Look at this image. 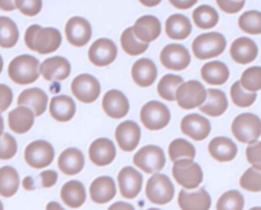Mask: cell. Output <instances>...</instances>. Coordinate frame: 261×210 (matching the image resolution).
<instances>
[{
  "label": "cell",
  "instance_id": "obj_1",
  "mask_svg": "<svg viewBox=\"0 0 261 210\" xmlns=\"http://www.w3.org/2000/svg\"><path fill=\"white\" fill-rule=\"evenodd\" d=\"M24 41L30 50L39 55H49L61 47L63 36L57 28L31 25L25 32Z\"/></svg>",
  "mask_w": 261,
  "mask_h": 210
},
{
  "label": "cell",
  "instance_id": "obj_2",
  "mask_svg": "<svg viewBox=\"0 0 261 210\" xmlns=\"http://www.w3.org/2000/svg\"><path fill=\"white\" fill-rule=\"evenodd\" d=\"M9 77L18 85H30L40 76V62L31 55L16 57L9 65Z\"/></svg>",
  "mask_w": 261,
  "mask_h": 210
},
{
  "label": "cell",
  "instance_id": "obj_3",
  "mask_svg": "<svg viewBox=\"0 0 261 210\" xmlns=\"http://www.w3.org/2000/svg\"><path fill=\"white\" fill-rule=\"evenodd\" d=\"M226 47L225 37L218 32L204 33L195 38L192 44L194 56L201 60H209L220 56Z\"/></svg>",
  "mask_w": 261,
  "mask_h": 210
},
{
  "label": "cell",
  "instance_id": "obj_4",
  "mask_svg": "<svg viewBox=\"0 0 261 210\" xmlns=\"http://www.w3.org/2000/svg\"><path fill=\"white\" fill-rule=\"evenodd\" d=\"M231 133L240 143L251 145L261 136V119L253 113H242L233 119Z\"/></svg>",
  "mask_w": 261,
  "mask_h": 210
},
{
  "label": "cell",
  "instance_id": "obj_5",
  "mask_svg": "<svg viewBox=\"0 0 261 210\" xmlns=\"http://www.w3.org/2000/svg\"><path fill=\"white\" fill-rule=\"evenodd\" d=\"M172 174L175 181L186 190H195L203 181V170L194 159H179L173 162Z\"/></svg>",
  "mask_w": 261,
  "mask_h": 210
},
{
  "label": "cell",
  "instance_id": "obj_6",
  "mask_svg": "<svg viewBox=\"0 0 261 210\" xmlns=\"http://www.w3.org/2000/svg\"><path fill=\"white\" fill-rule=\"evenodd\" d=\"M171 120V113L165 103L158 100H150L141 110V121L149 130H161Z\"/></svg>",
  "mask_w": 261,
  "mask_h": 210
},
{
  "label": "cell",
  "instance_id": "obj_7",
  "mask_svg": "<svg viewBox=\"0 0 261 210\" xmlns=\"http://www.w3.org/2000/svg\"><path fill=\"white\" fill-rule=\"evenodd\" d=\"M207 89L198 80H190L179 85L176 90L175 100L184 110H193L199 108L205 101Z\"/></svg>",
  "mask_w": 261,
  "mask_h": 210
},
{
  "label": "cell",
  "instance_id": "obj_8",
  "mask_svg": "<svg viewBox=\"0 0 261 210\" xmlns=\"http://www.w3.org/2000/svg\"><path fill=\"white\" fill-rule=\"evenodd\" d=\"M174 186L171 179L163 173H153L146 186L148 199L157 205H165L174 197Z\"/></svg>",
  "mask_w": 261,
  "mask_h": 210
},
{
  "label": "cell",
  "instance_id": "obj_9",
  "mask_svg": "<svg viewBox=\"0 0 261 210\" xmlns=\"http://www.w3.org/2000/svg\"><path fill=\"white\" fill-rule=\"evenodd\" d=\"M134 164L146 173L153 174L161 171L166 164L164 151L155 145H148L140 149L134 156Z\"/></svg>",
  "mask_w": 261,
  "mask_h": 210
},
{
  "label": "cell",
  "instance_id": "obj_10",
  "mask_svg": "<svg viewBox=\"0 0 261 210\" xmlns=\"http://www.w3.org/2000/svg\"><path fill=\"white\" fill-rule=\"evenodd\" d=\"M56 152L50 143L43 140H37L30 143L24 151L26 163L34 169H43L48 167L55 160Z\"/></svg>",
  "mask_w": 261,
  "mask_h": 210
},
{
  "label": "cell",
  "instance_id": "obj_11",
  "mask_svg": "<svg viewBox=\"0 0 261 210\" xmlns=\"http://www.w3.org/2000/svg\"><path fill=\"white\" fill-rule=\"evenodd\" d=\"M73 95L83 103L94 102L100 95L101 87L99 81L90 74H80L71 83Z\"/></svg>",
  "mask_w": 261,
  "mask_h": 210
},
{
  "label": "cell",
  "instance_id": "obj_12",
  "mask_svg": "<svg viewBox=\"0 0 261 210\" xmlns=\"http://www.w3.org/2000/svg\"><path fill=\"white\" fill-rule=\"evenodd\" d=\"M160 62L168 70L181 71L190 66L191 54L186 46L178 43H170L160 52Z\"/></svg>",
  "mask_w": 261,
  "mask_h": 210
},
{
  "label": "cell",
  "instance_id": "obj_13",
  "mask_svg": "<svg viewBox=\"0 0 261 210\" xmlns=\"http://www.w3.org/2000/svg\"><path fill=\"white\" fill-rule=\"evenodd\" d=\"M65 34L68 42L75 47L85 46L92 37L90 23L82 17H72L65 27Z\"/></svg>",
  "mask_w": 261,
  "mask_h": 210
},
{
  "label": "cell",
  "instance_id": "obj_14",
  "mask_svg": "<svg viewBox=\"0 0 261 210\" xmlns=\"http://www.w3.org/2000/svg\"><path fill=\"white\" fill-rule=\"evenodd\" d=\"M118 48L109 38L96 39L88 49V60L96 67H107L117 58Z\"/></svg>",
  "mask_w": 261,
  "mask_h": 210
},
{
  "label": "cell",
  "instance_id": "obj_15",
  "mask_svg": "<svg viewBox=\"0 0 261 210\" xmlns=\"http://www.w3.org/2000/svg\"><path fill=\"white\" fill-rule=\"evenodd\" d=\"M118 185L121 195L126 199H135L142 191L143 174L132 166L123 167L118 173Z\"/></svg>",
  "mask_w": 261,
  "mask_h": 210
},
{
  "label": "cell",
  "instance_id": "obj_16",
  "mask_svg": "<svg viewBox=\"0 0 261 210\" xmlns=\"http://www.w3.org/2000/svg\"><path fill=\"white\" fill-rule=\"evenodd\" d=\"M141 127L133 120H126L120 123L115 130L116 142L124 152L135 151L141 142Z\"/></svg>",
  "mask_w": 261,
  "mask_h": 210
},
{
  "label": "cell",
  "instance_id": "obj_17",
  "mask_svg": "<svg viewBox=\"0 0 261 210\" xmlns=\"http://www.w3.org/2000/svg\"><path fill=\"white\" fill-rule=\"evenodd\" d=\"M101 106L105 113L113 119L124 118L130 109L127 96L118 89H111L105 93Z\"/></svg>",
  "mask_w": 261,
  "mask_h": 210
},
{
  "label": "cell",
  "instance_id": "obj_18",
  "mask_svg": "<svg viewBox=\"0 0 261 210\" xmlns=\"http://www.w3.org/2000/svg\"><path fill=\"white\" fill-rule=\"evenodd\" d=\"M117 151L115 144L107 138L96 139L91 143L88 149L90 161L98 167L110 165L116 158Z\"/></svg>",
  "mask_w": 261,
  "mask_h": 210
},
{
  "label": "cell",
  "instance_id": "obj_19",
  "mask_svg": "<svg viewBox=\"0 0 261 210\" xmlns=\"http://www.w3.org/2000/svg\"><path fill=\"white\" fill-rule=\"evenodd\" d=\"M180 129L184 135L196 142L206 140L211 133L210 121L199 114H190L182 118Z\"/></svg>",
  "mask_w": 261,
  "mask_h": 210
},
{
  "label": "cell",
  "instance_id": "obj_20",
  "mask_svg": "<svg viewBox=\"0 0 261 210\" xmlns=\"http://www.w3.org/2000/svg\"><path fill=\"white\" fill-rule=\"evenodd\" d=\"M40 74L47 81H63L71 74V64L64 57H51L40 64Z\"/></svg>",
  "mask_w": 261,
  "mask_h": 210
},
{
  "label": "cell",
  "instance_id": "obj_21",
  "mask_svg": "<svg viewBox=\"0 0 261 210\" xmlns=\"http://www.w3.org/2000/svg\"><path fill=\"white\" fill-rule=\"evenodd\" d=\"M19 106L30 108L36 117L43 115L48 107V95L39 87H32L23 90L18 96Z\"/></svg>",
  "mask_w": 261,
  "mask_h": 210
},
{
  "label": "cell",
  "instance_id": "obj_22",
  "mask_svg": "<svg viewBox=\"0 0 261 210\" xmlns=\"http://www.w3.org/2000/svg\"><path fill=\"white\" fill-rule=\"evenodd\" d=\"M133 30L139 40L150 43L160 37L162 26L158 18L148 15L139 18L136 21Z\"/></svg>",
  "mask_w": 261,
  "mask_h": 210
},
{
  "label": "cell",
  "instance_id": "obj_23",
  "mask_svg": "<svg viewBox=\"0 0 261 210\" xmlns=\"http://www.w3.org/2000/svg\"><path fill=\"white\" fill-rule=\"evenodd\" d=\"M76 102L66 94L56 95L49 102V114L58 122H69L76 114Z\"/></svg>",
  "mask_w": 261,
  "mask_h": 210
},
{
  "label": "cell",
  "instance_id": "obj_24",
  "mask_svg": "<svg viewBox=\"0 0 261 210\" xmlns=\"http://www.w3.org/2000/svg\"><path fill=\"white\" fill-rule=\"evenodd\" d=\"M35 117L34 112L30 108L18 106L9 113V127L17 135H25L34 126Z\"/></svg>",
  "mask_w": 261,
  "mask_h": 210
},
{
  "label": "cell",
  "instance_id": "obj_25",
  "mask_svg": "<svg viewBox=\"0 0 261 210\" xmlns=\"http://www.w3.org/2000/svg\"><path fill=\"white\" fill-rule=\"evenodd\" d=\"M85 166V157L81 150L77 148H68L64 150L58 158V167L68 175H76L80 173Z\"/></svg>",
  "mask_w": 261,
  "mask_h": 210
},
{
  "label": "cell",
  "instance_id": "obj_26",
  "mask_svg": "<svg viewBox=\"0 0 261 210\" xmlns=\"http://www.w3.org/2000/svg\"><path fill=\"white\" fill-rule=\"evenodd\" d=\"M211 204V196L205 189L195 192L181 190L178 194V205L181 210H209Z\"/></svg>",
  "mask_w": 261,
  "mask_h": 210
},
{
  "label": "cell",
  "instance_id": "obj_27",
  "mask_svg": "<svg viewBox=\"0 0 261 210\" xmlns=\"http://www.w3.org/2000/svg\"><path fill=\"white\" fill-rule=\"evenodd\" d=\"M91 200L96 204H106L113 200L117 194L115 180L108 175L96 177L89 187Z\"/></svg>",
  "mask_w": 261,
  "mask_h": 210
},
{
  "label": "cell",
  "instance_id": "obj_28",
  "mask_svg": "<svg viewBox=\"0 0 261 210\" xmlns=\"http://www.w3.org/2000/svg\"><path fill=\"white\" fill-rule=\"evenodd\" d=\"M231 59L241 65H247L256 60L258 56V46L254 40L249 37L237 38L230 45Z\"/></svg>",
  "mask_w": 261,
  "mask_h": 210
},
{
  "label": "cell",
  "instance_id": "obj_29",
  "mask_svg": "<svg viewBox=\"0 0 261 210\" xmlns=\"http://www.w3.org/2000/svg\"><path fill=\"white\" fill-rule=\"evenodd\" d=\"M228 108V100L225 93L217 88L207 90L205 101L199 107L200 111L209 117H219Z\"/></svg>",
  "mask_w": 261,
  "mask_h": 210
},
{
  "label": "cell",
  "instance_id": "obj_30",
  "mask_svg": "<svg viewBox=\"0 0 261 210\" xmlns=\"http://www.w3.org/2000/svg\"><path fill=\"white\" fill-rule=\"evenodd\" d=\"M132 76L137 85L149 87L155 83L158 76V69L152 60L147 58L140 59L133 66Z\"/></svg>",
  "mask_w": 261,
  "mask_h": 210
},
{
  "label": "cell",
  "instance_id": "obj_31",
  "mask_svg": "<svg viewBox=\"0 0 261 210\" xmlns=\"http://www.w3.org/2000/svg\"><path fill=\"white\" fill-rule=\"evenodd\" d=\"M208 151L216 161L230 162L238 154V147L229 138L217 137L209 143Z\"/></svg>",
  "mask_w": 261,
  "mask_h": 210
},
{
  "label": "cell",
  "instance_id": "obj_32",
  "mask_svg": "<svg viewBox=\"0 0 261 210\" xmlns=\"http://www.w3.org/2000/svg\"><path fill=\"white\" fill-rule=\"evenodd\" d=\"M61 199L70 208H80L86 201L84 185L76 179L67 181L61 189Z\"/></svg>",
  "mask_w": 261,
  "mask_h": 210
},
{
  "label": "cell",
  "instance_id": "obj_33",
  "mask_svg": "<svg viewBox=\"0 0 261 210\" xmlns=\"http://www.w3.org/2000/svg\"><path fill=\"white\" fill-rule=\"evenodd\" d=\"M192 23L188 17L181 14L170 16L165 22V31L169 38L174 40H184L192 33Z\"/></svg>",
  "mask_w": 261,
  "mask_h": 210
},
{
  "label": "cell",
  "instance_id": "obj_34",
  "mask_svg": "<svg viewBox=\"0 0 261 210\" xmlns=\"http://www.w3.org/2000/svg\"><path fill=\"white\" fill-rule=\"evenodd\" d=\"M201 77L209 85H222L229 78V70L223 62L211 61L202 67Z\"/></svg>",
  "mask_w": 261,
  "mask_h": 210
},
{
  "label": "cell",
  "instance_id": "obj_35",
  "mask_svg": "<svg viewBox=\"0 0 261 210\" xmlns=\"http://www.w3.org/2000/svg\"><path fill=\"white\" fill-rule=\"evenodd\" d=\"M20 175L13 166L0 167V196L11 198L15 196L20 188Z\"/></svg>",
  "mask_w": 261,
  "mask_h": 210
},
{
  "label": "cell",
  "instance_id": "obj_36",
  "mask_svg": "<svg viewBox=\"0 0 261 210\" xmlns=\"http://www.w3.org/2000/svg\"><path fill=\"white\" fill-rule=\"evenodd\" d=\"M20 39L18 25L9 17L0 16V47L13 48Z\"/></svg>",
  "mask_w": 261,
  "mask_h": 210
},
{
  "label": "cell",
  "instance_id": "obj_37",
  "mask_svg": "<svg viewBox=\"0 0 261 210\" xmlns=\"http://www.w3.org/2000/svg\"><path fill=\"white\" fill-rule=\"evenodd\" d=\"M193 21L195 25L203 30L214 28L219 22V15L217 11L210 6L198 7L193 12Z\"/></svg>",
  "mask_w": 261,
  "mask_h": 210
},
{
  "label": "cell",
  "instance_id": "obj_38",
  "mask_svg": "<svg viewBox=\"0 0 261 210\" xmlns=\"http://www.w3.org/2000/svg\"><path fill=\"white\" fill-rule=\"evenodd\" d=\"M123 50L129 56H140L148 50L149 43L139 40L133 30V27L125 29L120 38Z\"/></svg>",
  "mask_w": 261,
  "mask_h": 210
},
{
  "label": "cell",
  "instance_id": "obj_39",
  "mask_svg": "<svg viewBox=\"0 0 261 210\" xmlns=\"http://www.w3.org/2000/svg\"><path fill=\"white\" fill-rule=\"evenodd\" d=\"M184 83V79L179 75L167 74L164 75L157 86L158 94L167 101H174L176 90L179 85Z\"/></svg>",
  "mask_w": 261,
  "mask_h": 210
},
{
  "label": "cell",
  "instance_id": "obj_40",
  "mask_svg": "<svg viewBox=\"0 0 261 210\" xmlns=\"http://www.w3.org/2000/svg\"><path fill=\"white\" fill-rule=\"evenodd\" d=\"M168 154L173 162L179 159H194L196 157V148L185 139H176L170 143Z\"/></svg>",
  "mask_w": 261,
  "mask_h": 210
},
{
  "label": "cell",
  "instance_id": "obj_41",
  "mask_svg": "<svg viewBox=\"0 0 261 210\" xmlns=\"http://www.w3.org/2000/svg\"><path fill=\"white\" fill-rule=\"evenodd\" d=\"M242 31L250 35L261 34V12L249 11L245 12L238 21Z\"/></svg>",
  "mask_w": 261,
  "mask_h": 210
},
{
  "label": "cell",
  "instance_id": "obj_42",
  "mask_svg": "<svg viewBox=\"0 0 261 210\" xmlns=\"http://www.w3.org/2000/svg\"><path fill=\"white\" fill-rule=\"evenodd\" d=\"M244 206V196L237 190H230L220 196L216 204V210H243Z\"/></svg>",
  "mask_w": 261,
  "mask_h": 210
},
{
  "label": "cell",
  "instance_id": "obj_43",
  "mask_svg": "<svg viewBox=\"0 0 261 210\" xmlns=\"http://www.w3.org/2000/svg\"><path fill=\"white\" fill-rule=\"evenodd\" d=\"M230 97L236 106L240 108H248L255 102L257 93L245 90L240 81H236L230 87Z\"/></svg>",
  "mask_w": 261,
  "mask_h": 210
},
{
  "label": "cell",
  "instance_id": "obj_44",
  "mask_svg": "<svg viewBox=\"0 0 261 210\" xmlns=\"http://www.w3.org/2000/svg\"><path fill=\"white\" fill-rule=\"evenodd\" d=\"M240 83L247 91L257 92L261 90V67L253 66L246 69L242 73Z\"/></svg>",
  "mask_w": 261,
  "mask_h": 210
},
{
  "label": "cell",
  "instance_id": "obj_45",
  "mask_svg": "<svg viewBox=\"0 0 261 210\" xmlns=\"http://www.w3.org/2000/svg\"><path fill=\"white\" fill-rule=\"evenodd\" d=\"M240 186L252 193L261 192V171L254 167L248 168L240 178Z\"/></svg>",
  "mask_w": 261,
  "mask_h": 210
},
{
  "label": "cell",
  "instance_id": "obj_46",
  "mask_svg": "<svg viewBox=\"0 0 261 210\" xmlns=\"http://www.w3.org/2000/svg\"><path fill=\"white\" fill-rule=\"evenodd\" d=\"M18 153V143L15 137L5 133L0 137V160H11Z\"/></svg>",
  "mask_w": 261,
  "mask_h": 210
},
{
  "label": "cell",
  "instance_id": "obj_47",
  "mask_svg": "<svg viewBox=\"0 0 261 210\" xmlns=\"http://www.w3.org/2000/svg\"><path fill=\"white\" fill-rule=\"evenodd\" d=\"M16 9L26 17H36L42 11V0H15Z\"/></svg>",
  "mask_w": 261,
  "mask_h": 210
},
{
  "label": "cell",
  "instance_id": "obj_48",
  "mask_svg": "<svg viewBox=\"0 0 261 210\" xmlns=\"http://www.w3.org/2000/svg\"><path fill=\"white\" fill-rule=\"evenodd\" d=\"M246 157L252 167L261 171V142H255L246 149Z\"/></svg>",
  "mask_w": 261,
  "mask_h": 210
},
{
  "label": "cell",
  "instance_id": "obj_49",
  "mask_svg": "<svg viewBox=\"0 0 261 210\" xmlns=\"http://www.w3.org/2000/svg\"><path fill=\"white\" fill-rule=\"evenodd\" d=\"M14 92L12 88L4 83H0V113L6 112L13 103Z\"/></svg>",
  "mask_w": 261,
  "mask_h": 210
},
{
  "label": "cell",
  "instance_id": "obj_50",
  "mask_svg": "<svg viewBox=\"0 0 261 210\" xmlns=\"http://www.w3.org/2000/svg\"><path fill=\"white\" fill-rule=\"evenodd\" d=\"M219 9L226 14H237L245 7V0H216Z\"/></svg>",
  "mask_w": 261,
  "mask_h": 210
},
{
  "label": "cell",
  "instance_id": "obj_51",
  "mask_svg": "<svg viewBox=\"0 0 261 210\" xmlns=\"http://www.w3.org/2000/svg\"><path fill=\"white\" fill-rule=\"evenodd\" d=\"M39 178H40V182L41 186L43 188H51L54 187L59 179V174L56 170L53 169H46L43 170L40 174H39Z\"/></svg>",
  "mask_w": 261,
  "mask_h": 210
},
{
  "label": "cell",
  "instance_id": "obj_52",
  "mask_svg": "<svg viewBox=\"0 0 261 210\" xmlns=\"http://www.w3.org/2000/svg\"><path fill=\"white\" fill-rule=\"evenodd\" d=\"M169 3L178 10H189L198 3V0H169Z\"/></svg>",
  "mask_w": 261,
  "mask_h": 210
},
{
  "label": "cell",
  "instance_id": "obj_53",
  "mask_svg": "<svg viewBox=\"0 0 261 210\" xmlns=\"http://www.w3.org/2000/svg\"><path fill=\"white\" fill-rule=\"evenodd\" d=\"M108 210H136V208L127 202H123V201H118L115 202L114 204H112Z\"/></svg>",
  "mask_w": 261,
  "mask_h": 210
},
{
  "label": "cell",
  "instance_id": "obj_54",
  "mask_svg": "<svg viewBox=\"0 0 261 210\" xmlns=\"http://www.w3.org/2000/svg\"><path fill=\"white\" fill-rule=\"evenodd\" d=\"M0 10L4 12H14L16 10L15 0H0Z\"/></svg>",
  "mask_w": 261,
  "mask_h": 210
},
{
  "label": "cell",
  "instance_id": "obj_55",
  "mask_svg": "<svg viewBox=\"0 0 261 210\" xmlns=\"http://www.w3.org/2000/svg\"><path fill=\"white\" fill-rule=\"evenodd\" d=\"M23 188L27 191H33L35 190V182H34V178L32 176H26L23 179Z\"/></svg>",
  "mask_w": 261,
  "mask_h": 210
},
{
  "label": "cell",
  "instance_id": "obj_56",
  "mask_svg": "<svg viewBox=\"0 0 261 210\" xmlns=\"http://www.w3.org/2000/svg\"><path fill=\"white\" fill-rule=\"evenodd\" d=\"M139 2L144 6V7H147V8H154V7H157L161 4L162 0H139Z\"/></svg>",
  "mask_w": 261,
  "mask_h": 210
},
{
  "label": "cell",
  "instance_id": "obj_57",
  "mask_svg": "<svg viewBox=\"0 0 261 210\" xmlns=\"http://www.w3.org/2000/svg\"><path fill=\"white\" fill-rule=\"evenodd\" d=\"M46 210H65V209L63 208V206L61 204L53 201L46 205Z\"/></svg>",
  "mask_w": 261,
  "mask_h": 210
},
{
  "label": "cell",
  "instance_id": "obj_58",
  "mask_svg": "<svg viewBox=\"0 0 261 210\" xmlns=\"http://www.w3.org/2000/svg\"><path fill=\"white\" fill-rule=\"evenodd\" d=\"M4 134H5V120L2 113H0V137H2Z\"/></svg>",
  "mask_w": 261,
  "mask_h": 210
},
{
  "label": "cell",
  "instance_id": "obj_59",
  "mask_svg": "<svg viewBox=\"0 0 261 210\" xmlns=\"http://www.w3.org/2000/svg\"><path fill=\"white\" fill-rule=\"evenodd\" d=\"M4 66H5V62H4V59H3L2 55H0V74L3 73V70H4Z\"/></svg>",
  "mask_w": 261,
  "mask_h": 210
},
{
  "label": "cell",
  "instance_id": "obj_60",
  "mask_svg": "<svg viewBox=\"0 0 261 210\" xmlns=\"http://www.w3.org/2000/svg\"><path fill=\"white\" fill-rule=\"evenodd\" d=\"M249 210H261V207H252L251 209Z\"/></svg>",
  "mask_w": 261,
  "mask_h": 210
},
{
  "label": "cell",
  "instance_id": "obj_61",
  "mask_svg": "<svg viewBox=\"0 0 261 210\" xmlns=\"http://www.w3.org/2000/svg\"><path fill=\"white\" fill-rule=\"evenodd\" d=\"M0 210H5V209H4V204H3L2 201H0Z\"/></svg>",
  "mask_w": 261,
  "mask_h": 210
},
{
  "label": "cell",
  "instance_id": "obj_62",
  "mask_svg": "<svg viewBox=\"0 0 261 210\" xmlns=\"http://www.w3.org/2000/svg\"><path fill=\"white\" fill-rule=\"evenodd\" d=\"M148 210H161V209H159V208H150Z\"/></svg>",
  "mask_w": 261,
  "mask_h": 210
}]
</instances>
